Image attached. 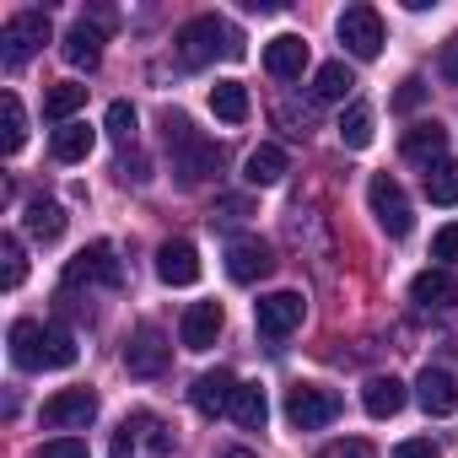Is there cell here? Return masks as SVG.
Returning a JSON list of instances; mask_svg holds the SVG:
<instances>
[{
    "label": "cell",
    "mask_w": 458,
    "mask_h": 458,
    "mask_svg": "<svg viewBox=\"0 0 458 458\" xmlns=\"http://www.w3.org/2000/svg\"><path fill=\"white\" fill-rule=\"evenodd\" d=\"M81 345L65 324H38V318H17L12 324V361L22 372H65L76 367Z\"/></svg>",
    "instance_id": "6da1fadb"
},
{
    "label": "cell",
    "mask_w": 458,
    "mask_h": 458,
    "mask_svg": "<svg viewBox=\"0 0 458 458\" xmlns=\"http://www.w3.org/2000/svg\"><path fill=\"white\" fill-rule=\"evenodd\" d=\"M173 44H178V60H183L189 71L216 65V60H243V55H249V49H243V33H238L233 22H221V17H194V22H183Z\"/></svg>",
    "instance_id": "7a4b0ae2"
},
{
    "label": "cell",
    "mask_w": 458,
    "mask_h": 458,
    "mask_svg": "<svg viewBox=\"0 0 458 458\" xmlns=\"http://www.w3.org/2000/svg\"><path fill=\"white\" fill-rule=\"evenodd\" d=\"M162 135H167L173 173H178V183H183V189H199V183L221 167V146H216V140H205L183 114H167V119H162Z\"/></svg>",
    "instance_id": "3957f363"
},
{
    "label": "cell",
    "mask_w": 458,
    "mask_h": 458,
    "mask_svg": "<svg viewBox=\"0 0 458 458\" xmlns=\"http://www.w3.org/2000/svg\"><path fill=\"white\" fill-rule=\"evenodd\" d=\"M167 453H173V431H167V420L151 415V410L124 415V426H119L114 442H108V458H167Z\"/></svg>",
    "instance_id": "277c9868"
},
{
    "label": "cell",
    "mask_w": 458,
    "mask_h": 458,
    "mask_svg": "<svg viewBox=\"0 0 458 458\" xmlns=\"http://www.w3.org/2000/svg\"><path fill=\"white\" fill-rule=\"evenodd\" d=\"M44 44H49V12H17L0 28V60H6V71H22Z\"/></svg>",
    "instance_id": "5b68a950"
},
{
    "label": "cell",
    "mask_w": 458,
    "mask_h": 458,
    "mask_svg": "<svg viewBox=\"0 0 458 458\" xmlns=\"http://www.w3.org/2000/svg\"><path fill=\"white\" fill-rule=\"evenodd\" d=\"M286 420H292L297 431L335 426V420H340V394L324 388V383H297V388H286Z\"/></svg>",
    "instance_id": "8992f818"
},
{
    "label": "cell",
    "mask_w": 458,
    "mask_h": 458,
    "mask_svg": "<svg viewBox=\"0 0 458 458\" xmlns=\"http://www.w3.org/2000/svg\"><path fill=\"white\" fill-rule=\"evenodd\" d=\"M81 286H124V265H119L114 243H87L65 265V292H81Z\"/></svg>",
    "instance_id": "52a82bcc"
},
{
    "label": "cell",
    "mask_w": 458,
    "mask_h": 458,
    "mask_svg": "<svg viewBox=\"0 0 458 458\" xmlns=\"http://www.w3.org/2000/svg\"><path fill=\"white\" fill-rule=\"evenodd\" d=\"M367 205H372V216H377V226H383L388 238H410V226H415V210H410V194L399 189V178L377 173V178L367 183Z\"/></svg>",
    "instance_id": "ba28073f"
},
{
    "label": "cell",
    "mask_w": 458,
    "mask_h": 458,
    "mask_svg": "<svg viewBox=\"0 0 458 458\" xmlns=\"http://www.w3.org/2000/svg\"><path fill=\"white\" fill-rule=\"evenodd\" d=\"M270 270H276V254H270V243H265V238L238 233L233 243H226V281L254 286V281H265Z\"/></svg>",
    "instance_id": "9c48e42d"
},
{
    "label": "cell",
    "mask_w": 458,
    "mask_h": 458,
    "mask_svg": "<svg viewBox=\"0 0 458 458\" xmlns=\"http://www.w3.org/2000/svg\"><path fill=\"white\" fill-rule=\"evenodd\" d=\"M302 318H308V297L302 292H270V297L254 302V324L270 340H286L292 329H302Z\"/></svg>",
    "instance_id": "30bf717a"
},
{
    "label": "cell",
    "mask_w": 458,
    "mask_h": 458,
    "mask_svg": "<svg viewBox=\"0 0 458 458\" xmlns=\"http://www.w3.org/2000/svg\"><path fill=\"white\" fill-rule=\"evenodd\" d=\"M167 361H173V345L162 340V329L157 324H140L130 335V345H124V372L130 377H162Z\"/></svg>",
    "instance_id": "8fae6325"
},
{
    "label": "cell",
    "mask_w": 458,
    "mask_h": 458,
    "mask_svg": "<svg viewBox=\"0 0 458 458\" xmlns=\"http://www.w3.org/2000/svg\"><path fill=\"white\" fill-rule=\"evenodd\" d=\"M340 44L356 60H377L383 55V17L372 6H345L340 12Z\"/></svg>",
    "instance_id": "7c38bea8"
},
{
    "label": "cell",
    "mask_w": 458,
    "mask_h": 458,
    "mask_svg": "<svg viewBox=\"0 0 458 458\" xmlns=\"http://www.w3.org/2000/svg\"><path fill=\"white\" fill-rule=\"evenodd\" d=\"M415 399H420L426 415H458V372L426 361L420 377H415Z\"/></svg>",
    "instance_id": "4fadbf2b"
},
{
    "label": "cell",
    "mask_w": 458,
    "mask_h": 458,
    "mask_svg": "<svg viewBox=\"0 0 458 458\" xmlns=\"http://www.w3.org/2000/svg\"><path fill=\"white\" fill-rule=\"evenodd\" d=\"M233 399H238V377L226 372V367H216V372H199V377H194V388H189V404H194L205 420H216V415H233Z\"/></svg>",
    "instance_id": "5bb4252c"
},
{
    "label": "cell",
    "mask_w": 458,
    "mask_h": 458,
    "mask_svg": "<svg viewBox=\"0 0 458 458\" xmlns=\"http://www.w3.org/2000/svg\"><path fill=\"white\" fill-rule=\"evenodd\" d=\"M410 302L426 308V313H447V308H458V270H442V265L420 270V276L410 281Z\"/></svg>",
    "instance_id": "9a60e30c"
},
{
    "label": "cell",
    "mask_w": 458,
    "mask_h": 458,
    "mask_svg": "<svg viewBox=\"0 0 458 458\" xmlns=\"http://www.w3.org/2000/svg\"><path fill=\"white\" fill-rule=\"evenodd\" d=\"M98 420V394L92 388H65L44 404V426L55 431H71V426H92Z\"/></svg>",
    "instance_id": "2e32d148"
},
{
    "label": "cell",
    "mask_w": 458,
    "mask_h": 458,
    "mask_svg": "<svg viewBox=\"0 0 458 458\" xmlns=\"http://www.w3.org/2000/svg\"><path fill=\"white\" fill-rule=\"evenodd\" d=\"M221 324H226L221 302H194V308H183V318H178V340H183V351H210L216 335H221Z\"/></svg>",
    "instance_id": "e0dca14e"
},
{
    "label": "cell",
    "mask_w": 458,
    "mask_h": 458,
    "mask_svg": "<svg viewBox=\"0 0 458 458\" xmlns=\"http://www.w3.org/2000/svg\"><path fill=\"white\" fill-rule=\"evenodd\" d=\"M399 151H404V162L437 167V162H447V130H442L437 119H426V124H410V130H404V140H399Z\"/></svg>",
    "instance_id": "ac0fdd59"
},
{
    "label": "cell",
    "mask_w": 458,
    "mask_h": 458,
    "mask_svg": "<svg viewBox=\"0 0 458 458\" xmlns=\"http://www.w3.org/2000/svg\"><path fill=\"white\" fill-rule=\"evenodd\" d=\"M265 71H270L276 81H297V76L308 71V44H302L297 33L270 38V44H265Z\"/></svg>",
    "instance_id": "d6986e66"
},
{
    "label": "cell",
    "mask_w": 458,
    "mask_h": 458,
    "mask_svg": "<svg viewBox=\"0 0 458 458\" xmlns=\"http://www.w3.org/2000/svg\"><path fill=\"white\" fill-rule=\"evenodd\" d=\"M157 276H162L167 286H194V281H199V254H194V243H183V238L162 243V249H157Z\"/></svg>",
    "instance_id": "ffe728a7"
},
{
    "label": "cell",
    "mask_w": 458,
    "mask_h": 458,
    "mask_svg": "<svg viewBox=\"0 0 458 458\" xmlns=\"http://www.w3.org/2000/svg\"><path fill=\"white\" fill-rule=\"evenodd\" d=\"M60 55H65V60H71L76 71H98V65H103V28L81 17V22H76V28L65 33V44H60Z\"/></svg>",
    "instance_id": "44dd1931"
},
{
    "label": "cell",
    "mask_w": 458,
    "mask_h": 458,
    "mask_svg": "<svg viewBox=\"0 0 458 458\" xmlns=\"http://www.w3.org/2000/svg\"><path fill=\"white\" fill-rule=\"evenodd\" d=\"M92 146H98V130H92V124H81V119H71V124H60V130L49 135L55 162H87V157H92Z\"/></svg>",
    "instance_id": "7402d4cb"
},
{
    "label": "cell",
    "mask_w": 458,
    "mask_h": 458,
    "mask_svg": "<svg viewBox=\"0 0 458 458\" xmlns=\"http://www.w3.org/2000/svg\"><path fill=\"white\" fill-rule=\"evenodd\" d=\"M286 173H292V157H286L281 146H254L249 162H243V178H249L254 189H270V183H281Z\"/></svg>",
    "instance_id": "603a6c76"
},
{
    "label": "cell",
    "mask_w": 458,
    "mask_h": 458,
    "mask_svg": "<svg viewBox=\"0 0 458 458\" xmlns=\"http://www.w3.org/2000/svg\"><path fill=\"white\" fill-rule=\"evenodd\" d=\"M404 399H410V394H404L399 377H372V383L361 388V410H367L372 420H394V415L404 410Z\"/></svg>",
    "instance_id": "cb8c5ba5"
},
{
    "label": "cell",
    "mask_w": 458,
    "mask_h": 458,
    "mask_svg": "<svg viewBox=\"0 0 458 458\" xmlns=\"http://www.w3.org/2000/svg\"><path fill=\"white\" fill-rule=\"evenodd\" d=\"M22 226H28V238L55 243V238L65 233V205H60V199H33L28 216H22Z\"/></svg>",
    "instance_id": "d4e9b609"
},
{
    "label": "cell",
    "mask_w": 458,
    "mask_h": 458,
    "mask_svg": "<svg viewBox=\"0 0 458 458\" xmlns=\"http://www.w3.org/2000/svg\"><path fill=\"white\" fill-rule=\"evenodd\" d=\"M210 114L221 124H243L249 119V87L243 81H216L210 87Z\"/></svg>",
    "instance_id": "484cf974"
},
{
    "label": "cell",
    "mask_w": 458,
    "mask_h": 458,
    "mask_svg": "<svg viewBox=\"0 0 458 458\" xmlns=\"http://www.w3.org/2000/svg\"><path fill=\"white\" fill-rule=\"evenodd\" d=\"M233 420H238L243 431H265V420H270V399H265V388H259V383H238Z\"/></svg>",
    "instance_id": "4316f807"
},
{
    "label": "cell",
    "mask_w": 458,
    "mask_h": 458,
    "mask_svg": "<svg viewBox=\"0 0 458 458\" xmlns=\"http://www.w3.org/2000/svg\"><path fill=\"white\" fill-rule=\"evenodd\" d=\"M351 87H356V76H351L345 60H329V65H318V76H313V98H318V103H345Z\"/></svg>",
    "instance_id": "83f0119b"
},
{
    "label": "cell",
    "mask_w": 458,
    "mask_h": 458,
    "mask_svg": "<svg viewBox=\"0 0 458 458\" xmlns=\"http://www.w3.org/2000/svg\"><path fill=\"white\" fill-rule=\"evenodd\" d=\"M87 103V87H76V81H60V87H49L44 92V119H55V124H71V114Z\"/></svg>",
    "instance_id": "f1b7e54d"
},
{
    "label": "cell",
    "mask_w": 458,
    "mask_h": 458,
    "mask_svg": "<svg viewBox=\"0 0 458 458\" xmlns=\"http://www.w3.org/2000/svg\"><path fill=\"white\" fill-rule=\"evenodd\" d=\"M0 114H6V135H0V151L17 157V151H22V140H28V114H22V98H17V92H6V98H0Z\"/></svg>",
    "instance_id": "f546056e"
},
{
    "label": "cell",
    "mask_w": 458,
    "mask_h": 458,
    "mask_svg": "<svg viewBox=\"0 0 458 458\" xmlns=\"http://www.w3.org/2000/svg\"><path fill=\"white\" fill-rule=\"evenodd\" d=\"M426 199L431 205H458V162L453 157L437 162V167H426Z\"/></svg>",
    "instance_id": "4dcf8cb0"
},
{
    "label": "cell",
    "mask_w": 458,
    "mask_h": 458,
    "mask_svg": "<svg viewBox=\"0 0 458 458\" xmlns=\"http://www.w3.org/2000/svg\"><path fill=\"white\" fill-rule=\"evenodd\" d=\"M340 140H345L351 151H367V146H372V108L351 103V108L340 114Z\"/></svg>",
    "instance_id": "1f68e13d"
},
{
    "label": "cell",
    "mask_w": 458,
    "mask_h": 458,
    "mask_svg": "<svg viewBox=\"0 0 458 458\" xmlns=\"http://www.w3.org/2000/svg\"><path fill=\"white\" fill-rule=\"evenodd\" d=\"M0 259H6V270H0V281H6V292H17L28 281V254H22V238H0Z\"/></svg>",
    "instance_id": "d6a6232c"
},
{
    "label": "cell",
    "mask_w": 458,
    "mask_h": 458,
    "mask_svg": "<svg viewBox=\"0 0 458 458\" xmlns=\"http://www.w3.org/2000/svg\"><path fill=\"white\" fill-rule=\"evenodd\" d=\"M135 124H140V119H135V108H130V103H108L103 130H108V140H114V146H124V151H130V146H135Z\"/></svg>",
    "instance_id": "836d02e7"
},
{
    "label": "cell",
    "mask_w": 458,
    "mask_h": 458,
    "mask_svg": "<svg viewBox=\"0 0 458 458\" xmlns=\"http://www.w3.org/2000/svg\"><path fill=\"white\" fill-rule=\"evenodd\" d=\"M431 259H442V270H453V265H458V221H453V226H442V233L431 238Z\"/></svg>",
    "instance_id": "e575fe53"
},
{
    "label": "cell",
    "mask_w": 458,
    "mask_h": 458,
    "mask_svg": "<svg viewBox=\"0 0 458 458\" xmlns=\"http://www.w3.org/2000/svg\"><path fill=\"white\" fill-rule=\"evenodd\" d=\"M38 458H92V453H87V442H76V437H55V442L38 447Z\"/></svg>",
    "instance_id": "d590c367"
},
{
    "label": "cell",
    "mask_w": 458,
    "mask_h": 458,
    "mask_svg": "<svg viewBox=\"0 0 458 458\" xmlns=\"http://www.w3.org/2000/svg\"><path fill=\"white\" fill-rule=\"evenodd\" d=\"M318 458H377V453H372V442H361V437H345V442H329Z\"/></svg>",
    "instance_id": "8d00e7d4"
},
{
    "label": "cell",
    "mask_w": 458,
    "mask_h": 458,
    "mask_svg": "<svg viewBox=\"0 0 458 458\" xmlns=\"http://www.w3.org/2000/svg\"><path fill=\"white\" fill-rule=\"evenodd\" d=\"M420 103H426V81H420V76H410V81L399 87V98H394V108H399V114H410V108H420Z\"/></svg>",
    "instance_id": "74e56055"
},
{
    "label": "cell",
    "mask_w": 458,
    "mask_h": 458,
    "mask_svg": "<svg viewBox=\"0 0 458 458\" xmlns=\"http://www.w3.org/2000/svg\"><path fill=\"white\" fill-rule=\"evenodd\" d=\"M394 458H442V447H437L431 437H410V442L394 447Z\"/></svg>",
    "instance_id": "f35d334b"
},
{
    "label": "cell",
    "mask_w": 458,
    "mask_h": 458,
    "mask_svg": "<svg viewBox=\"0 0 458 458\" xmlns=\"http://www.w3.org/2000/svg\"><path fill=\"white\" fill-rule=\"evenodd\" d=\"M437 71H442V81H453V87H458V33L442 44V60H437Z\"/></svg>",
    "instance_id": "ab89813d"
},
{
    "label": "cell",
    "mask_w": 458,
    "mask_h": 458,
    "mask_svg": "<svg viewBox=\"0 0 458 458\" xmlns=\"http://www.w3.org/2000/svg\"><path fill=\"white\" fill-rule=\"evenodd\" d=\"M119 178H124V183H130V178L146 183V178H151V173H146V157H130V151H124V157H119Z\"/></svg>",
    "instance_id": "60d3db41"
},
{
    "label": "cell",
    "mask_w": 458,
    "mask_h": 458,
    "mask_svg": "<svg viewBox=\"0 0 458 458\" xmlns=\"http://www.w3.org/2000/svg\"><path fill=\"white\" fill-rule=\"evenodd\" d=\"M276 124H286V135H308V114L297 108H276Z\"/></svg>",
    "instance_id": "b9f144b4"
},
{
    "label": "cell",
    "mask_w": 458,
    "mask_h": 458,
    "mask_svg": "<svg viewBox=\"0 0 458 458\" xmlns=\"http://www.w3.org/2000/svg\"><path fill=\"white\" fill-rule=\"evenodd\" d=\"M221 216H249V199H238V194L221 199Z\"/></svg>",
    "instance_id": "7bdbcfd3"
},
{
    "label": "cell",
    "mask_w": 458,
    "mask_h": 458,
    "mask_svg": "<svg viewBox=\"0 0 458 458\" xmlns=\"http://www.w3.org/2000/svg\"><path fill=\"white\" fill-rule=\"evenodd\" d=\"M221 458H259V453H249V447H233V453H221Z\"/></svg>",
    "instance_id": "ee69618b"
}]
</instances>
